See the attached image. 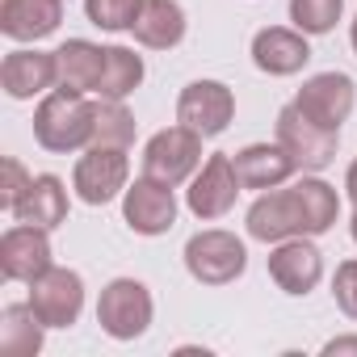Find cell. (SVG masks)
Listing matches in <instances>:
<instances>
[{
	"label": "cell",
	"mask_w": 357,
	"mask_h": 357,
	"mask_svg": "<svg viewBox=\"0 0 357 357\" xmlns=\"http://www.w3.org/2000/svg\"><path fill=\"white\" fill-rule=\"evenodd\" d=\"M43 332L47 324L30 303H9L0 311V353L5 357H34L43 353Z\"/></svg>",
	"instance_id": "22"
},
{
	"label": "cell",
	"mask_w": 357,
	"mask_h": 357,
	"mask_svg": "<svg viewBox=\"0 0 357 357\" xmlns=\"http://www.w3.org/2000/svg\"><path fill=\"white\" fill-rule=\"evenodd\" d=\"M344 190H349V202L357 206V160L349 164V172H344Z\"/></svg>",
	"instance_id": "31"
},
{
	"label": "cell",
	"mask_w": 357,
	"mask_h": 357,
	"mask_svg": "<svg viewBox=\"0 0 357 357\" xmlns=\"http://www.w3.org/2000/svg\"><path fill=\"white\" fill-rule=\"evenodd\" d=\"M324 357H357V336H336L324 344Z\"/></svg>",
	"instance_id": "30"
},
{
	"label": "cell",
	"mask_w": 357,
	"mask_h": 357,
	"mask_svg": "<svg viewBox=\"0 0 357 357\" xmlns=\"http://www.w3.org/2000/svg\"><path fill=\"white\" fill-rule=\"evenodd\" d=\"M349 38H353V51H357V17H353V30H349Z\"/></svg>",
	"instance_id": "32"
},
{
	"label": "cell",
	"mask_w": 357,
	"mask_h": 357,
	"mask_svg": "<svg viewBox=\"0 0 357 357\" xmlns=\"http://www.w3.org/2000/svg\"><path fill=\"white\" fill-rule=\"evenodd\" d=\"M59 63V84L76 89V93H97L101 76H105V47H93L89 38H68L55 51Z\"/></svg>",
	"instance_id": "20"
},
{
	"label": "cell",
	"mask_w": 357,
	"mask_h": 357,
	"mask_svg": "<svg viewBox=\"0 0 357 357\" xmlns=\"http://www.w3.org/2000/svg\"><path fill=\"white\" fill-rule=\"evenodd\" d=\"M231 164H236V176L244 190H273L298 168L282 143H248L244 151L231 155Z\"/></svg>",
	"instance_id": "18"
},
{
	"label": "cell",
	"mask_w": 357,
	"mask_h": 357,
	"mask_svg": "<svg viewBox=\"0 0 357 357\" xmlns=\"http://www.w3.org/2000/svg\"><path fill=\"white\" fill-rule=\"evenodd\" d=\"M34 139L55 155L89 147L93 143V101H84V93L63 89V84L51 89L34 109Z\"/></svg>",
	"instance_id": "1"
},
{
	"label": "cell",
	"mask_w": 357,
	"mask_h": 357,
	"mask_svg": "<svg viewBox=\"0 0 357 357\" xmlns=\"http://www.w3.org/2000/svg\"><path fill=\"white\" fill-rule=\"evenodd\" d=\"M236 118V97L227 84L219 80H194L181 89V97H176V122L198 130L202 139H215L231 126Z\"/></svg>",
	"instance_id": "7"
},
{
	"label": "cell",
	"mask_w": 357,
	"mask_h": 357,
	"mask_svg": "<svg viewBox=\"0 0 357 357\" xmlns=\"http://www.w3.org/2000/svg\"><path fill=\"white\" fill-rule=\"evenodd\" d=\"M185 269L202 286H227V282H236L248 269V248H244L240 236L211 227V231L190 236V244H185Z\"/></svg>",
	"instance_id": "3"
},
{
	"label": "cell",
	"mask_w": 357,
	"mask_h": 357,
	"mask_svg": "<svg viewBox=\"0 0 357 357\" xmlns=\"http://www.w3.org/2000/svg\"><path fill=\"white\" fill-rule=\"evenodd\" d=\"M151 315H155V303L147 286L135 278H114L97 298V324L114 340H139L151 328Z\"/></svg>",
	"instance_id": "4"
},
{
	"label": "cell",
	"mask_w": 357,
	"mask_h": 357,
	"mask_svg": "<svg viewBox=\"0 0 357 357\" xmlns=\"http://www.w3.org/2000/svg\"><path fill=\"white\" fill-rule=\"evenodd\" d=\"M126 151L122 147H89L80 160H76V172H72V185L80 194V202L89 206H105L114 202L118 194H126Z\"/></svg>",
	"instance_id": "9"
},
{
	"label": "cell",
	"mask_w": 357,
	"mask_h": 357,
	"mask_svg": "<svg viewBox=\"0 0 357 357\" xmlns=\"http://www.w3.org/2000/svg\"><path fill=\"white\" fill-rule=\"evenodd\" d=\"M139 84H143V59L126 47H105V76L97 84V97L126 101Z\"/></svg>",
	"instance_id": "23"
},
{
	"label": "cell",
	"mask_w": 357,
	"mask_h": 357,
	"mask_svg": "<svg viewBox=\"0 0 357 357\" xmlns=\"http://www.w3.org/2000/svg\"><path fill=\"white\" fill-rule=\"evenodd\" d=\"M353 101H357V89H353V80H349L344 72H319V76H311V80L298 89V97H294V105H298L311 122H319V126H328V130H340V122H349Z\"/></svg>",
	"instance_id": "12"
},
{
	"label": "cell",
	"mask_w": 357,
	"mask_h": 357,
	"mask_svg": "<svg viewBox=\"0 0 357 357\" xmlns=\"http://www.w3.org/2000/svg\"><path fill=\"white\" fill-rule=\"evenodd\" d=\"M248 236L261 244H282L290 236H311L307 231V211H303V194L298 185L290 190H269L248 206Z\"/></svg>",
	"instance_id": "6"
},
{
	"label": "cell",
	"mask_w": 357,
	"mask_h": 357,
	"mask_svg": "<svg viewBox=\"0 0 357 357\" xmlns=\"http://www.w3.org/2000/svg\"><path fill=\"white\" fill-rule=\"evenodd\" d=\"M30 307L38 311V319L47 328H72L84 311V282L76 269H59L51 265L47 273H38L30 282Z\"/></svg>",
	"instance_id": "8"
},
{
	"label": "cell",
	"mask_w": 357,
	"mask_h": 357,
	"mask_svg": "<svg viewBox=\"0 0 357 357\" xmlns=\"http://www.w3.org/2000/svg\"><path fill=\"white\" fill-rule=\"evenodd\" d=\"M0 84L13 101H34L38 93L59 84L55 51H9L0 63Z\"/></svg>",
	"instance_id": "15"
},
{
	"label": "cell",
	"mask_w": 357,
	"mask_h": 357,
	"mask_svg": "<svg viewBox=\"0 0 357 357\" xmlns=\"http://www.w3.org/2000/svg\"><path fill=\"white\" fill-rule=\"evenodd\" d=\"M135 38L151 51H168L185 38V9L176 0H143V9L135 17Z\"/></svg>",
	"instance_id": "21"
},
{
	"label": "cell",
	"mask_w": 357,
	"mask_h": 357,
	"mask_svg": "<svg viewBox=\"0 0 357 357\" xmlns=\"http://www.w3.org/2000/svg\"><path fill=\"white\" fill-rule=\"evenodd\" d=\"M13 219L17 223H34V227H47L55 231L63 219H68V190L55 172H43L30 181V190L22 194V202L13 206Z\"/></svg>",
	"instance_id": "19"
},
{
	"label": "cell",
	"mask_w": 357,
	"mask_h": 357,
	"mask_svg": "<svg viewBox=\"0 0 357 357\" xmlns=\"http://www.w3.org/2000/svg\"><path fill=\"white\" fill-rule=\"evenodd\" d=\"M198 168H202V135L181 122L155 130L143 147V176H151L160 185H181Z\"/></svg>",
	"instance_id": "2"
},
{
	"label": "cell",
	"mask_w": 357,
	"mask_h": 357,
	"mask_svg": "<svg viewBox=\"0 0 357 357\" xmlns=\"http://www.w3.org/2000/svg\"><path fill=\"white\" fill-rule=\"evenodd\" d=\"M63 22V0H0V30L13 43H38Z\"/></svg>",
	"instance_id": "17"
},
{
	"label": "cell",
	"mask_w": 357,
	"mask_h": 357,
	"mask_svg": "<svg viewBox=\"0 0 357 357\" xmlns=\"http://www.w3.org/2000/svg\"><path fill=\"white\" fill-rule=\"evenodd\" d=\"M332 298H336V307H340L349 319H357V261L336 265V278H332Z\"/></svg>",
	"instance_id": "29"
},
{
	"label": "cell",
	"mask_w": 357,
	"mask_h": 357,
	"mask_svg": "<svg viewBox=\"0 0 357 357\" xmlns=\"http://www.w3.org/2000/svg\"><path fill=\"white\" fill-rule=\"evenodd\" d=\"M244 185H240V176H236V164H231V155H223V151H215V155H206V164L194 172V185H190V194H185V202H190V211L198 215V219H223L231 206H236V194H240Z\"/></svg>",
	"instance_id": "10"
},
{
	"label": "cell",
	"mask_w": 357,
	"mask_h": 357,
	"mask_svg": "<svg viewBox=\"0 0 357 357\" xmlns=\"http://www.w3.org/2000/svg\"><path fill=\"white\" fill-rule=\"evenodd\" d=\"M0 172H5V181H0V206L13 215V206L22 202V194L30 190L34 176H30V172H26V164H22V160H13V155L0 164Z\"/></svg>",
	"instance_id": "28"
},
{
	"label": "cell",
	"mask_w": 357,
	"mask_h": 357,
	"mask_svg": "<svg viewBox=\"0 0 357 357\" xmlns=\"http://www.w3.org/2000/svg\"><path fill=\"white\" fill-rule=\"evenodd\" d=\"M51 269V240L47 227L17 223L0 236V273L9 282H34L38 273Z\"/></svg>",
	"instance_id": "14"
},
{
	"label": "cell",
	"mask_w": 357,
	"mask_h": 357,
	"mask_svg": "<svg viewBox=\"0 0 357 357\" xmlns=\"http://www.w3.org/2000/svg\"><path fill=\"white\" fill-rule=\"evenodd\" d=\"M139 9H143V0H84L89 22H93L97 30H109V34L130 30L135 17H139Z\"/></svg>",
	"instance_id": "27"
},
{
	"label": "cell",
	"mask_w": 357,
	"mask_h": 357,
	"mask_svg": "<svg viewBox=\"0 0 357 357\" xmlns=\"http://www.w3.org/2000/svg\"><path fill=\"white\" fill-rule=\"evenodd\" d=\"M344 13V0H290V22L303 34H328L336 30Z\"/></svg>",
	"instance_id": "26"
},
{
	"label": "cell",
	"mask_w": 357,
	"mask_h": 357,
	"mask_svg": "<svg viewBox=\"0 0 357 357\" xmlns=\"http://www.w3.org/2000/svg\"><path fill=\"white\" fill-rule=\"evenodd\" d=\"M311 59L307 34L303 30H286V26H269L252 38V63L269 76H294L303 72Z\"/></svg>",
	"instance_id": "16"
},
{
	"label": "cell",
	"mask_w": 357,
	"mask_h": 357,
	"mask_svg": "<svg viewBox=\"0 0 357 357\" xmlns=\"http://www.w3.org/2000/svg\"><path fill=\"white\" fill-rule=\"evenodd\" d=\"M298 194H303V211H307V231L311 236H324L332 231L336 215H340V198L328 181H319V176H303V181H294Z\"/></svg>",
	"instance_id": "25"
},
{
	"label": "cell",
	"mask_w": 357,
	"mask_h": 357,
	"mask_svg": "<svg viewBox=\"0 0 357 357\" xmlns=\"http://www.w3.org/2000/svg\"><path fill=\"white\" fill-rule=\"evenodd\" d=\"M135 143V118L122 101L101 97L93 105V147H130Z\"/></svg>",
	"instance_id": "24"
},
{
	"label": "cell",
	"mask_w": 357,
	"mask_h": 357,
	"mask_svg": "<svg viewBox=\"0 0 357 357\" xmlns=\"http://www.w3.org/2000/svg\"><path fill=\"white\" fill-rule=\"evenodd\" d=\"M269 278H273L286 294L303 298V294H311V290L319 286V278H324V257H319V248H315L307 236H290V240H282V244L269 252Z\"/></svg>",
	"instance_id": "13"
},
{
	"label": "cell",
	"mask_w": 357,
	"mask_h": 357,
	"mask_svg": "<svg viewBox=\"0 0 357 357\" xmlns=\"http://www.w3.org/2000/svg\"><path fill=\"white\" fill-rule=\"evenodd\" d=\"M278 143L290 151V160L307 172H319L336 160V143H340V130H328L319 122H311L294 101L282 105L278 114Z\"/></svg>",
	"instance_id": "5"
},
{
	"label": "cell",
	"mask_w": 357,
	"mask_h": 357,
	"mask_svg": "<svg viewBox=\"0 0 357 357\" xmlns=\"http://www.w3.org/2000/svg\"><path fill=\"white\" fill-rule=\"evenodd\" d=\"M122 219L135 236H164L176 223V198L172 185H160L151 176H139L122 194Z\"/></svg>",
	"instance_id": "11"
},
{
	"label": "cell",
	"mask_w": 357,
	"mask_h": 357,
	"mask_svg": "<svg viewBox=\"0 0 357 357\" xmlns=\"http://www.w3.org/2000/svg\"><path fill=\"white\" fill-rule=\"evenodd\" d=\"M349 227H353V240H357V211H353V223H349Z\"/></svg>",
	"instance_id": "33"
}]
</instances>
